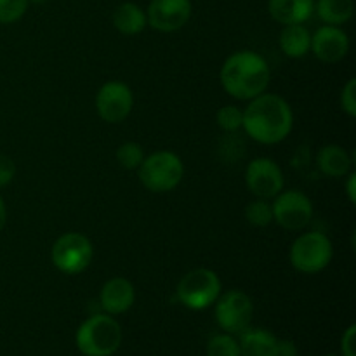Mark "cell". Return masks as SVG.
<instances>
[{
  "mask_svg": "<svg viewBox=\"0 0 356 356\" xmlns=\"http://www.w3.org/2000/svg\"><path fill=\"white\" fill-rule=\"evenodd\" d=\"M92 256V243L82 233H65L56 240L51 250L52 264L65 275L82 273L89 268Z\"/></svg>",
  "mask_w": 356,
  "mask_h": 356,
  "instance_id": "52a82bcc",
  "label": "cell"
},
{
  "mask_svg": "<svg viewBox=\"0 0 356 356\" xmlns=\"http://www.w3.org/2000/svg\"><path fill=\"white\" fill-rule=\"evenodd\" d=\"M323 356H339V355H336V353H327V355H323Z\"/></svg>",
  "mask_w": 356,
  "mask_h": 356,
  "instance_id": "d6a6232c",
  "label": "cell"
},
{
  "mask_svg": "<svg viewBox=\"0 0 356 356\" xmlns=\"http://www.w3.org/2000/svg\"><path fill=\"white\" fill-rule=\"evenodd\" d=\"M30 2H33V3H44L45 0H30Z\"/></svg>",
  "mask_w": 356,
  "mask_h": 356,
  "instance_id": "1f68e13d",
  "label": "cell"
},
{
  "mask_svg": "<svg viewBox=\"0 0 356 356\" xmlns=\"http://www.w3.org/2000/svg\"><path fill=\"white\" fill-rule=\"evenodd\" d=\"M270 16L280 24H302L315 13V0H268Z\"/></svg>",
  "mask_w": 356,
  "mask_h": 356,
  "instance_id": "9a60e30c",
  "label": "cell"
},
{
  "mask_svg": "<svg viewBox=\"0 0 356 356\" xmlns=\"http://www.w3.org/2000/svg\"><path fill=\"white\" fill-rule=\"evenodd\" d=\"M355 337L356 325H350L346 329V332L343 334V339H341V351H343V356H356Z\"/></svg>",
  "mask_w": 356,
  "mask_h": 356,
  "instance_id": "83f0119b",
  "label": "cell"
},
{
  "mask_svg": "<svg viewBox=\"0 0 356 356\" xmlns=\"http://www.w3.org/2000/svg\"><path fill=\"white\" fill-rule=\"evenodd\" d=\"M136 301L134 285L125 278H111L103 285L99 294L101 308L108 315H122L129 312Z\"/></svg>",
  "mask_w": 356,
  "mask_h": 356,
  "instance_id": "5bb4252c",
  "label": "cell"
},
{
  "mask_svg": "<svg viewBox=\"0 0 356 356\" xmlns=\"http://www.w3.org/2000/svg\"><path fill=\"white\" fill-rule=\"evenodd\" d=\"M221 294V280L218 275L207 268H198L181 278L177 285V299L183 306L198 312L218 301Z\"/></svg>",
  "mask_w": 356,
  "mask_h": 356,
  "instance_id": "8992f818",
  "label": "cell"
},
{
  "mask_svg": "<svg viewBox=\"0 0 356 356\" xmlns=\"http://www.w3.org/2000/svg\"><path fill=\"white\" fill-rule=\"evenodd\" d=\"M75 343L86 356H111L122 344V327L108 313H97L79 327Z\"/></svg>",
  "mask_w": 356,
  "mask_h": 356,
  "instance_id": "3957f363",
  "label": "cell"
},
{
  "mask_svg": "<svg viewBox=\"0 0 356 356\" xmlns=\"http://www.w3.org/2000/svg\"><path fill=\"white\" fill-rule=\"evenodd\" d=\"M315 10L320 19L332 26L348 23L353 17V0H316Z\"/></svg>",
  "mask_w": 356,
  "mask_h": 356,
  "instance_id": "ffe728a7",
  "label": "cell"
},
{
  "mask_svg": "<svg viewBox=\"0 0 356 356\" xmlns=\"http://www.w3.org/2000/svg\"><path fill=\"white\" fill-rule=\"evenodd\" d=\"M351 159L343 146L327 145L316 155V165L329 177H343L350 172Z\"/></svg>",
  "mask_w": 356,
  "mask_h": 356,
  "instance_id": "e0dca14e",
  "label": "cell"
},
{
  "mask_svg": "<svg viewBox=\"0 0 356 356\" xmlns=\"http://www.w3.org/2000/svg\"><path fill=\"white\" fill-rule=\"evenodd\" d=\"M184 174L183 162L172 152H155L145 156L139 165V179L153 193H167L181 183Z\"/></svg>",
  "mask_w": 356,
  "mask_h": 356,
  "instance_id": "277c9868",
  "label": "cell"
},
{
  "mask_svg": "<svg viewBox=\"0 0 356 356\" xmlns=\"http://www.w3.org/2000/svg\"><path fill=\"white\" fill-rule=\"evenodd\" d=\"M294 115L287 101L278 94H259L243 111L242 127L261 145H277L292 131Z\"/></svg>",
  "mask_w": 356,
  "mask_h": 356,
  "instance_id": "6da1fadb",
  "label": "cell"
},
{
  "mask_svg": "<svg viewBox=\"0 0 356 356\" xmlns=\"http://www.w3.org/2000/svg\"><path fill=\"white\" fill-rule=\"evenodd\" d=\"M277 356H298V348H296V344L289 339L278 341Z\"/></svg>",
  "mask_w": 356,
  "mask_h": 356,
  "instance_id": "f1b7e54d",
  "label": "cell"
},
{
  "mask_svg": "<svg viewBox=\"0 0 356 356\" xmlns=\"http://www.w3.org/2000/svg\"><path fill=\"white\" fill-rule=\"evenodd\" d=\"M346 191H348V197H350V202L351 204H355L356 202V174H351L350 179H348Z\"/></svg>",
  "mask_w": 356,
  "mask_h": 356,
  "instance_id": "f546056e",
  "label": "cell"
},
{
  "mask_svg": "<svg viewBox=\"0 0 356 356\" xmlns=\"http://www.w3.org/2000/svg\"><path fill=\"white\" fill-rule=\"evenodd\" d=\"M280 49L289 58H305L312 49V35L302 24H285L280 33Z\"/></svg>",
  "mask_w": 356,
  "mask_h": 356,
  "instance_id": "ac0fdd59",
  "label": "cell"
},
{
  "mask_svg": "<svg viewBox=\"0 0 356 356\" xmlns=\"http://www.w3.org/2000/svg\"><path fill=\"white\" fill-rule=\"evenodd\" d=\"M313 54L323 63H339L350 51V38L341 28L325 24L312 35Z\"/></svg>",
  "mask_w": 356,
  "mask_h": 356,
  "instance_id": "4fadbf2b",
  "label": "cell"
},
{
  "mask_svg": "<svg viewBox=\"0 0 356 356\" xmlns=\"http://www.w3.org/2000/svg\"><path fill=\"white\" fill-rule=\"evenodd\" d=\"M134 96L122 82H106L96 96V108L99 117L108 124H120L132 111Z\"/></svg>",
  "mask_w": 356,
  "mask_h": 356,
  "instance_id": "30bf717a",
  "label": "cell"
},
{
  "mask_svg": "<svg viewBox=\"0 0 356 356\" xmlns=\"http://www.w3.org/2000/svg\"><path fill=\"white\" fill-rule=\"evenodd\" d=\"M245 183L257 198L270 200L284 190V174L270 159H256L245 170Z\"/></svg>",
  "mask_w": 356,
  "mask_h": 356,
  "instance_id": "8fae6325",
  "label": "cell"
},
{
  "mask_svg": "<svg viewBox=\"0 0 356 356\" xmlns=\"http://www.w3.org/2000/svg\"><path fill=\"white\" fill-rule=\"evenodd\" d=\"M16 176V165L13 159L6 155H0V188H6Z\"/></svg>",
  "mask_w": 356,
  "mask_h": 356,
  "instance_id": "4316f807",
  "label": "cell"
},
{
  "mask_svg": "<svg viewBox=\"0 0 356 356\" xmlns=\"http://www.w3.org/2000/svg\"><path fill=\"white\" fill-rule=\"evenodd\" d=\"M30 0H0V23L10 24L19 21L28 9Z\"/></svg>",
  "mask_w": 356,
  "mask_h": 356,
  "instance_id": "d4e9b609",
  "label": "cell"
},
{
  "mask_svg": "<svg viewBox=\"0 0 356 356\" xmlns=\"http://www.w3.org/2000/svg\"><path fill=\"white\" fill-rule=\"evenodd\" d=\"M334 247L329 236L320 232H309L298 236L291 247V263L301 273H318L332 261Z\"/></svg>",
  "mask_w": 356,
  "mask_h": 356,
  "instance_id": "5b68a950",
  "label": "cell"
},
{
  "mask_svg": "<svg viewBox=\"0 0 356 356\" xmlns=\"http://www.w3.org/2000/svg\"><path fill=\"white\" fill-rule=\"evenodd\" d=\"M216 120L218 125L225 132H235L242 127L243 120V111L238 106H233V104H226L216 115Z\"/></svg>",
  "mask_w": 356,
  "mask_h": 356,
  "instance_id": "cb8c5ba5",
  "label": "cell"
},
{
  "mask_svg": "<svg viewBox=\"0 0 356 356\" xmlns=\"http://www.w3.org/2000/svg\"><path fill=\"white\" fill-rule=\"evenodd\" d=\"M273 219L285 229L298 232L309 225L313 218V204L305 193L289 190L278 193L273 202Z\"/></svg>",
  "mask_w": 356,
  "mask_h": 356,
  "instance_id": "9c48e42d",
  "label": "cell"
},
{
  "mask_svg": "<svg viewBox=\"0 0 356 356\" xmlns=\"http://www.w3.org/2000/svg\"><path fill=\"white\" fill-rule=\"evenodd\" d=\"M191 17V0H152L148 6L149 26L170 33L183 28Z\"/></svg>",
  "mask_w": 356,
  "mask_h": 356,
  "instance_id": "7c38bea8",
  "label": "cell"
},
{
  "mask_svg": "<svg viewBox=\"0 0 356 356\" xmlns=\"http://www.w3.org/2000/svg\"><path fill=\"white\" fill-rule=\"evenodd\" d=\"M245 218L252 226L264 228L273 221V207L264 198H257L245 207Z\"/></svg>",
  "mask_w": 356,
  "mask_h": 356,
  "instance_id": "44dd1931",
  "label": "cell"
},
{
  "mask_svg": "<svg viewBox=\"0 0 356 356\" xmlns=\"http://www.w3.org/2000/svg\"><path fill=\"white\" fill-rule=\"evenodd\" d=\"M113 24L120 33L138 35L145 30L148 19H146V13L141 7L132 2H125L115 9Z\"/></svg>",
  "mask_w": 356,
  "mask_h": 356,
  "instance_id": "d6986e66",
  "label": "cell"
},
{
  "mask_svg": "<svg viewBox=\"0 0 356 356\" xmlns=\"http://www.w3.org/2000/svg\"><path fill=\"white\" fill-rule=\"evenodd\" d=\"M270 66L263 56L240 51L229 56L221 68L222 89L235 99L250 101L263 94L270 83Z\"/></svg>",
  "mask_w": 356,
  "mask_h": 356,
  "instance_id": "7a4b0ae2",
  "label": "cell"
},
{
  "mask_svg": "<svg viewBox=\"0 0 356 356\" xmlns=\"http://www.w3.org/2000/svg\"><path fill=\"white\" fill-rule=\"evenodd\" d=\"M207 356H242L238 341L232 334H218L207 343Z\"/></svg>",
  "mask_w": 356,
  "mask_h": 356,
  "instance_id": "7402d4cb",
  "label": "cell"
},
{
  "mask_svg": "<svg viewBox=\"0 0 356 356\" xmlns=\"http://www.w3.org/2000/svg\"><path fill=\"white\" fill-rule=\"evenodd\" d=\"M145 160V152L138 143H125V145L118 146L117 149V162L120 167L127 170L139 169V165Z\"/></svg>",
  "mask_w": 356,
  "mask_h": 356,
  "instance_id": "603a6c76",
  "label": "cell"
},
{
  "mask_svg": "<svg viewBox=\"0 0 356 356\" xmlns=\"http://www.w3.org/2000/svg\"><path fill=\"white\" fill-rule=\"evenodd\" d=\"M254 316L252 299L242 291H229L218 298L216 322L226 334H240L249 329Z\"/></svg>",
  "mask_w": 356,
  "mask_h": 356,
  "instance_id": "ba28073f",
  "label": "cell"
},
{
  "mask_svg": "<svg viewBox=\"0 0 356 356\" xmlns=\"http://www.w3.org/2000/svg\"><path fill=\"white\" fill-rule=\"evenodd\" d=\"M240 337L242 356H277L278 339L264 329H245Z\"/></svg>",
  "mask_w": 356,
  "mask_h": 356,
  "instance_id": "2e32d148",
  "label": "cell"
},
{
  "mask_svg": "<svg viewBox=\"0 0 356 356\" xmlns=\"http://www.w3.org/2000/svg\"><path fill=\"white\" fill-rule=\"evenodd\" d=\"M341 108L348 117H356V80L351 79L341 92Z\"/></svg>",
  "mask_w": 356,
  "mask_h": 356,
  "instance_id": "484cf974",
  "label": "cell"
},
{
  "mask_svg": "<svg viewBox=\"0 0 356 356\" xmlns=\"http://www.w3.org/2000/svg\"><path fill=\"white\" fill-rule=\"evenodd\" d=\"M6 221H7V209H6V204H3L2 197H0V232H2L3 226H6Z\"/></svg>",
  "mask_w": 356,
  "mask_h": 356,
  "instance_id": "4dcf8cb0",
  "label": "cell"
}]
</instances>
